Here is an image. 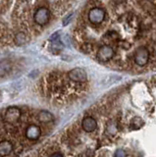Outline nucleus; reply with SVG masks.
I'll use <instances>...</instances> for the list:
<instances>
[{"mask_svg": "<svg viewBox=\"0 0 156 157\" xmlns=\"http://www.w3.org/2000/svg\"><path fill=\"white\" fill-rule=\"evenodd\" d=\"M149 60V51L144 46H140L136 49L135 53V62L136 65L143 67L147 64Z\"/></svg>", "mask_w": 156, "mask_h": 157, "instance_id": "1", "label": "nucleus"}, {"mask_svg": "<svg viewBox=\"0 0 156 157\" xmlns=\"http://www.w3.org/2000/svg\"><path fill=\"white\" fill-rule=\"evenodd\" d=\"M114 157H127V152L124 149H117L114 153Z\"/></svg>", "mask_w": 156, "mask_h": 157, "instance_id": "17", "label": "nucleus"}, {"mask_svg": "<svg viewBox=\"0 0 156 157\" xmlns=\"http://www.w3.org/2000/svg\"><path fill=\"white\" fill-rule=\"evenodd\" d=\"M117 131H118V128H117V125L115 124L114 122H109L108 124H107L106 132H108L110 136H115Z\"/></svg>", "mask_w": 156, "mask_h": 157, "instance_id": "14", "label": "nucleus"}, {"mask_svg": "<svg viewBox=\"0 0 156 157\" xmlns=\"http://www.w3.org/2000/svg\"><path fill=\"white\" fill-rule=\"evenodd\" d=\"M41 135V130L40 128L36 125H30L25 132V136L28 140H36L40 139Z\"/></svg>", "mask_w": 156, "mask_h": 157, "instance_id": "8", "label": "nucleus"}, {"mask_svg": "<svg viewBox=\"0 0 156 157\" xmlns=\"http://www.w3.org/2000/svg\"><path fill=\"white\" fill-rule=\"evenodd\" d=\"M37 119L40 123H43V124H47V123H50L54 120V116H53L52 113H50L49 111L46 110H42L38 113Z\"/></svg>", "mask_w": 156, "mask_h": 157, "instance_id": "10", "label": "nucleus"}, {"mask_svg": "<svg viewBox=\"0 0 156 157\" xmlns=\"http://www.w3.org/2000/svg\"><path fill=\"white\" fill-rule=\"evenodd\" d=\"M68 77L70 80L76 82H85L87 80V74L82 68H75L68 73Z\"/></svg>", "mask_w": 156, "mask_h": 157, "instance_id": "6", "label": "nucleus"}, {"mask_svg": "<svg viewBox=\"0 0 156 157\" xmlns=\"http://www.w3.org/2000/svg\"><path fill=\"white\" fill-rule=\"evenodd\" d=\"M49 157H64V156H63V154L60 153V152H55V153L51 154Z\"/></svg>", "mask_w": 156, "mask_h": 157, "instance_id": "20", "label": "nucleus"}, {"mask_svg": "<svg viewBox=\"0 0 156 157\" xmlns=\"http://www.w3.org/2000/svg\"><path fill=\"white\" fill-rule=\"evenodd\" d=\"M21 110L20 108L15 107V106H11L9 107L5 112V121L8 124H16L19 121V119L21 118Z\"/></svg>", "mask_w": 156, "mask_h": 157, "instance_id": "5", "label": "nucleus"}, {"mask_svg": "<svg viewBox=\"0 0 156 157\" xmlns=\"http://www.w3.org/2000/svg\"><path fill=\"white\" fill-rule=\"evenodd\" d=\"M82 128L86 132H92L97 129V122L94 118L86 116L82 121Z\"/></svg>", "mask_w": 156, "mask_h": 157, "instance_id": "7", "label": "nucleus"}, {"mask_svg": "<svg viewBox=\"0 0 156 157\" xmlns=\"http://www.w3.org/2000/svg\"><path fill=\"white\" fill-rule=\"evenodd\" d=\"M63 47H64V46H63V44H62V42L60 40V37L51 40L50 49H51V51L53 52V54H58L63 49Z\"/></svg>", "mask_w": 156, "mask_h": 157, "instance_id": "12", "label": "nucleus"}, {"mask_svg": "<svg viewBox=\"0 0 156 157\" xmlns=\"http://www.w3.org/2000/svg\"><path fill=\"white\" fill-rule=\"evenodd\" d=\"M11 71V63L8 60L0 62V77H5Z\"/></svg>", "mask_w": 156, "mask_h": 157, "instance_id": "11", "label": "nucleus"}, {"mask_svg": "<svg viewBox=\"0 0 156 157\" xmlns=\"http://www.w3.org/2000/svg\"><path fill=\"white\" fill-rule=\"evenodd\" d=\"M72 17H73V13H70L69 15H67V16L63 19V26H68L69 25V23L71 22V19H72Z\"/></svg>", "mask_w": 156, "mask_h": 157, "instance_id": "18", "label": "nucleus"}, {"mask_svg": "<svg viewBox=\"0 0 156 157\" xmlns=\"http://www.w3.org/2000/svg\"><path fill=\"white\" fill-rule=\"evenodd\" d=\"M105 18V11L99 7L91 8L89 12V20L91 24L98 25L101 22H103Z\"/></svg>", "mask_w": 156, "mask_h": 157, "instance_id": "4", "label": "nucleus"}, {"mask_svg": "<svg viewBox=\"0 0 156 157\" xmlns=\"http://www.w3.org/2000/svg\"><path fill=\"white\" fill-rule=\"evenodd\" d=\"M60 40L63 44V46H66V47H71L72 45V38L70 37L69 34H64L61 38H60Z\"/></svg>", "mask_w": 156, "mask_h": 157, "instance_id": "16", "label": "nucleus"}, {"mask_svg": "<svg viewBox=\"0 0 156 157\" xmlns=\"http://www.w3.org/2000/svg\"><path fill=\"white\" fill-rule=\"evenodd\" d=\"M50 18V12L49 10L45 7H40L36 10V12L33 15V20L37 25L44 26L47 22L49 21Z\"/></svg>", "mask_w": 156, "mask_h": 157, "instance_id": "3", "label": "nucleus"}, {"mask_svg": "<svg viewBox=\"0 0 156 157\" xmlns=\"http://www.w3.org/2000/svg\"><path fill=\"white\" fill-rule=\"evenodd\" d=\"M28 41H29V38H28L27 34L25 33L20 32V33H18L15 36V42H16L17 45H19V46L25 45V44Z\"/></svg>", "mask_w": 156, "mask_h": 157, "instance_id": "13", "label": "nucleus"}, {"mask_svg": "<svg viewBox=\"0 0 156 157\" xmlns=\"http://www.w3.org/2000/svg\"><path fill=\"white\" fill-rule=\"evenodd\" d=\"M13 151V144L9 140L0 141V156L6 157L10 155Z\"/></svg>", "mask_w": 156, "mask_h": 157, "instance_id": "9", "label": "nucleus"}, {"mask_svg": "<svg viewBox=\"0 0 156 157\" xmlns=\"http://www.w3.org/2000/svg\"><path fill=\"white\" fill-rule=\"evenodd\" d=\"M59 32H57V33H53L52 36H50V38H49V40L51 41V40H53V39H56V38H58L59 37Z\"/></svg>", "mask_w": 156, "mask_h": 157, "instance_id": "19", "label": "nucleus"}, {"mask_svg": "<svg viewBox=\"0 0 156 157\" xmlns=\"http://www.w3.org/2000/svg\"><path fill=\"white\" fill-rule=\"evenodd\" d=\"M143 121L141 120L139 117L134 118L131 122V126L133 129H139L140 127H143Z\"/></svg>", "mask_w": 156, "mask_h": 157, "instance_id": "15", "label": "nucleus"}, {"mask_svg": "<svg viewBox=\"0 0 156 157\" xmlns=\"http://www.w3.org/2000/svg\"><path fill=\"white\" fill-rule=\"evenodd\" d=\"M114 3H116V4H122V3H125V2H127V0H112Z\"/></svg>", "mask_w": 156, "mask_h": 157, "instance_id": "21", "label": "nucleus"}, {"mask_svg": "<svg viewBox=\"0 0 156 157\" xmlns=\"http://www.w3.org/2000/svg\"><path fill=\"white\" fill-rule=\"evenodd\" d=\"M114 54H115V52L111 46L102 45L99 47L98 50H97L96 57L101 62H108L114 57Z\"/></svg>", "mask_w": 156, "mask_h": 157, "instance_id": "2", "label": "nucleus"}]
</instances>
